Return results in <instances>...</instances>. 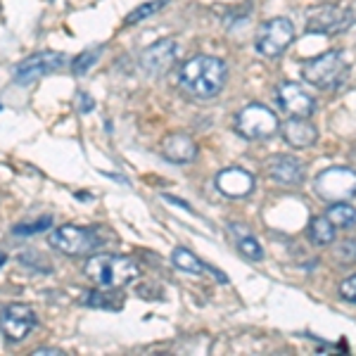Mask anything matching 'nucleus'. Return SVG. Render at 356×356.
<instances>
[{
    "instance_id": "obj_24",
    "label": "nucleus",
    "mask_w": 356,
    "mask_h": 356,
    "mask_svg": "<svg viewBox=\"0 0 356 356\" xmlns=\"http://www.w3.org/2000/svg\"><path fill=\"white\" fill-rule=\"evenodd\" d=\"M88 307H119L117 302L112 300V295H105V292H88L86 295V300H83Z\"/></svg>"
},
{
    "instance_id": "obj_4",
    "label": "nucleus",
    "mask_w": 356,
    "mask_h": 356,
    "mask_svg": "<svg viewBox=\"0 0 356 356\" xmlns=\"http://www.w3.org/2000/svg\"><path fill=\"white\" fill-rule=\"evenodd\" d=\"M50 247H55L57 252L69 257H86L93 254L97 247L102 245V240L97 238V233L93 228L86 226H72V223H65V226H57L48 238Z\"/></svg>"
},
{
    "instance_id": "obj_21",
    "label": "nucleus",
    "mask_w": 356,
    "mask_h": 356,
    "mask_svg": "<svg viewBox=\"0 0 356 356\" xmlns=\"http://www.w3.org/2000/svg\"><path fill=\"white\" fill-rule=\"evenodd\" d=\"M166 5H169V0H150V3L138 5L134 13L126 17V24H138V22H143V19H147V17L157 15L159 10L166 8Z\"/></svg>"
},
{
    "instance_id": "obj_30",
    "label": "nucleus",
    "mask_w": 356,
    "mask_h": 356,
    "mask_svg": "<svg viewBox=\"0 0 356 356\" xmlns=\"http://www.w3.org/2000/svg\"><path fill=\"white\" fill-rule=\"evenodd\" d=\"M352 159H354V162H356V150L352 152Z\"/></svg>"
},
{
    "instance_id": "obj_13",
    "label": "nucleus",
    "mask_w": 356,
    "mask_h": 356,
    "mask_svg": "<svg viewBox=\"0 0 356 356\" xmlns=\"http://www.w3.org/2000/svg\"><path fill=\"white\" fill-rule=\"evenodd\" d=\"M216 188L226 197H247L254 191V176L250 171L240 169V166H231V169H223L216 174Z\"/></svg>"
},
{
    "instance_id": "obj_26",
    "label": "nucleus",
    "mask_w": 356,
    "mask_h": 356,
    "mask_svg": "<svg viewBox=\"0 0 356 356\" xmlns=\"http://www.w3.org/2000/svg\"><path fill=\"white\" fill-rule=\"evenodd\" d=\"M337 257H342L344 261H356V240H347L337 247Z\"/></svg>"
},
{
    "instance_id": "obj_25",
    "label": "nucleus",
    "mask_w": 356,
    "mask_h": 356,
    "mask_svg": "<svg viewBox=\"0 0 356 356\" xmlns=\"http://www.w3.org/2000/svg\"><path fill=\"white\" fill-rule=\"evenodd\" d=\"M340 297H342V300H347V302H354V304H356V273L342 280V285H340Z\"/></svg>"
},
{
    "instance_id": "obj_1",
    "label": "nucleus",
    "mask_w": 356,
    "mask_h": 356,
    "mask_svg": "<svg viewBox=\"0 0 356 356\" xmlns=\"http://www.w3.org/2000/svg\"><path fill=\"white\" fill-rule=\"evenodd\" d=\"M228 79V67L221 57L195 55L178 72V83L188 95L197 100H211L223 90Z\"/></svg>"
},
{
    "instance_id": "obj_15",
    "label": "nucleus",
    "mask_w": 356,
    "mask_h": 356,
    "mask_svg": "<svg viewBox=\"0 0 356 356\" xmlns=\"http://www.w3.org/2000/svg\"><path fill=\"white\" fill-rule=\"evenodd\" d=\"M283 138H285L288 145L297 147V150H307V147L316 145V140H318V131H316V126L309 124V119L292 117L283 126Z\"/></svg>"
},
{
    "instance_id": "obj_6",
    "label": "nucleus",
    "mask_w": 356,
    "mask_h": 356,
    "mask_svg": "<svg viewBox=\"0 0 356 356\" xmlns=\"http://www.w3.org/2000/svg\"><path fill=\"white\" fill-rule=\"evenodd\" d=\"M295 41V26L285 17H273L259 26L254 36V48L261 57H280Z\"/></svg>"
},
{
    "instance_id": "obj_27",
    "label": "nucleus",
    "mask_w": 356,
    "mask_h": 356,
    "mask_svg": "<svg viewBox=\"0 0 356 356\" xmlns=\"http://www.w3.org/2000/svg\"><path fill=\"white\" fill-rule=\"evenodd\" d=\"M79 102H81V107H79V110H81L83 114H86V112H90V110L95 107V102L90 100L88 95H83V93H79Z\"/></svg>"
},
{
    "instance_id": "obj_18",
    "label": "nucleus",
    "mask_w": 356,
    "mask_h": 356,
    "mask_svg": "<svg viewBox=\"0 0 356 356\" xmlns=\"http://www.w3.org/2000/svg\"><path fill=\"white\" fill-rule=\"evenodd\" d=\"M309 238L314 245H330L335 240V226L328 221V216H314L309 223Z\"/></svg>"
},
{
    "instance_id": "obj_20",
    "label": "nucleus",
    "mask_w": 356,
    "mask_h": 356,
    "mask_svg": "<svg viewBox=\"0 0 356 356\" xmlns=\"http://www.w3.org/2000/svg\"><path fill=\"white\" fill-rule=\"evenodd\" d=\"M102 55V45H93V48H86L81 55H76V60H74V74L76 76H83V74H88L90 69L95 67V62L100 60Z\"/></svg>"
},
{
    "instance_id": "obj_22",
    "label": "nucleus",
    "mask_w": 356,
    "mask_h": 356,
    "mask_svg": "<svg viewBox=\"0 0 356 356\" xmlns=\"http://www.w3.org/2000/svg\"><path fill=\"white\" fill-rule=\"evenodd\" d=\"M50 226H53V219H50V216H41V219H36V221L17 223V226L13 228V233L22 235V238H29V235H36V233L48 231Z\"/></svg>"
},
{
    "instance_id": "obj_29",
    "label": "nucleus",
    "mask_w": 356,
    "mask_h": 356,
    "mask_svg": "<svg viewBox=\"0 0 356 356\" xmlns=\"http://www.w3.org/2000/svg\"><path fill=\"white\" fill-rule=\"evenodd\" d=\"M5 266V254H0V268Z\"/></svg>"
},
{
    "instance_id": "obj_12",
    "label": "nucleus",
    "mask_w": 356,
    "mask_h": 356,
    "mask_svg": "<svg viewBox=\"0 0 356 356\" xmlns=\"http://www.w3.org/2000/svg\"><path fill=\"white\" fill-rule=\"evenodd\" d=\"M278 105L283 107V112H288L290 117H302L309 119L316 110V100L302 86L297 83H280L278 86Z\"/></svg>"
},
{
    "instance_id": "obj_5",
    "label": "nucleus",
    "mask_w": 356,
    "mask_h": 356,
    "mask_svg": "<svg viewBox=\"0 0 356 356\" xmlns=\"http://www.w3.org/2000/svg\"><path fill=\"white\" fill-rule=\"evenodd\" d=\"M314 191L325 202H347L356 195V171L347 166H330L316 176Z\"/></svg>"
},
{
    "instance_id": "obj_9",
    "label": "nucleus",
    "mask_w": 356,
    "mask_h": 356,
    "mask_svg": "<svg viewBox=\"0 0 356 356\" xmlns=\"http://www.w3.org/2000/svg\"><path fill=\"white\" fill-rule=\"evenodd\" d=\"M67 57L55 50H41V53L22 60L15 69V81L17 83H33L38 79L48 76V74L57 72L60 67H65Z\"/></svg>"
},
{
    "instance_id": "obj_19",
    "label": "nucleus",
    "mask_w": 356,
    "mask_h": 356,
    "mask_svg": "<svg viewBox=\"0 0 356 356\" xmlns=\"http://www.w3.org/2000/svg\"><path fill=\"white\" fill-rule=\"evenodd\" d=\"M328 221L335 228H354L356 226V209L352 204H344V202H332L328 207Z\"/></svg>"
},
{
    "instance_id": "obj_17",
    "label": "nucleus",
    "mask_w": 356,
    "mask_h": 356,
    "mask_svg": "<svg viewBox=\"0 0 356 356\" xmlns=\"http://www.w3.org/2000/svg\"><path fill=\"white\" fill-rule=\"evenodd\" d=\"M171 264H174L176 268H181V271L193 273V275L209 271V266H207L202 259H197V257H195L191 250H186V247H176V250L171 252Z\"/></svg>"
},
{
    "instance_id": "obj_2",
    "label": "nucleus",
    "mask_w": 356,
    "mask_h": 356,
    "mask_svg": "<svg viewBox=\"0 0 356 356\" xmlns=\"http://www.w3.org/2000/svg\"><path fill=\"white\" fill-rule=\"evenodd\" d=\"M83 271L102 290H119L134 283L140 275V266L124 254H90Z\"/></svg>"
},
{
    "instance_id": "obj_28",
    "label": "nucleus",
    "mask_w": 356,
    "mask_h": 356,
    "mask_svg": "<svg viewBox=\"0 0 356 356\" xmlns=\"http://www.w3.org/2000/svg\"><path fill=\"white\" fill-rule=\"evenodd\" d=\"M33 354L36 356H62L60 349H36Z\"/></svg>"
},
{
    "instance_id": "obj_3",
    "label": "nucleus",
    "mask_w": 356,
    "mask_h": 356,
    "mask_svg": "<svg viewBox=\"0 0 356 356\" xmlns=\"http://www.w3.org/2000/svg\"><path fill=\"white\" fill-rule=\"evenodd\" d=\"M347 60L340 50H328L323 55H316L302 65V79L321 90H335L347 81Z\"/></svg>"
},
{
    "instance_id": "obj_10",
    "label": "nucleus",
    "mask_w": 356,
    "mask_h": 356,
    "mask_svg": "<svg viewBox=\"0 0 356 356\" xmlns=\"http://www.w3.org/2000/svg\"><path fill=\"white\" fill-rule=\"evenodd\" d=\"M38 316L29 304H8L0 314V330L10 342H22L36 328Z\"/></svg>"
},
{
    "instance_id": "obj_23",
    "label": "nucleus",
    "mask_w": 356,
    "mask_h": 356,
    "mask_svg": "<svg viewBox=\"0 0 356 356\" xmlns=\"http://www.w3.org/2000/svg\"><path fill=\"white\" fill-rule=\"evenodd\" d=\"M238 250L252 261H261L264 259L261 245L257 243V238H252V235H240V238H238Z\"/></svg>"
},
{
    "instance_id": "obj_11",
    "label": "nucleus",
    "mask_w": 356,
    "mask_h": 356,
    "mask_svg": "<svg viewBox=\"0 0 356 356\" xmlns=\"http://www.w3.org/2000/svg\"><path fill=\"white\" fill-rule=\"evenodd\" d=\"M178 60V43L174 38H162V41L147 45L140 55V67L145 69L147 76H164Z\"/></svg>"
},
{
    "instance_id": "obj_16",
    "label": "nucleus",
    "mask_w": 356,
    "mask_h": 356,
    "mask_svg": "<svg viewBox=\"0 0 356 356\" xmlns=\"http://www.w3.org/2000/svg\"><path fill=\"white\" fill-rule=\"evenodd\" d=\"M162 154L171 164H191L193 159L197 157V145H195L193 138H188L183 134H174L164 140Z\"/></svg>"
},
{
    "instance_id": "obj_7",
    "label": "nucleus",
    "mask_w": 356,
    "mask_h": 356,
    "mask_svg": "<svg viewBox=\"0 0 356 356\" xmlns=\"http://www.w3.org/2000/svg\"><path fill=\"white\" fill-rule=\"evenodd\" d=\"M278 117L266 105L252 102V105L243 107L235 117V131L247 140H261V138H271L278 131Z\"/></svg>"
},
{
    "instance_id": "obj_8",
    "label": "nucleus",
    "mask_w": 356,
    "mask_h": 356,
    "mask_svg": "<svg viewBox=\"0 0 356 356\" xmlns=\"http://www.w3.org/2000/svg\"><path fill=\"white\" fill-rule=\"evenodd\" d=\"M354 24V15L349 8L342 5H323L314 10L307 19V31L318 33V36H335V33L347 31Z\"/></svg>"
},
{
    "instance_id": "obj_14",
    "label": "nucleus",
    "mask_w": 356,
    "mask_h": 356,
    "mask_svg": "<svg viewBox=\"0 0 356 356\" xmlns=\"http://www.w3.org/2000/svg\"><path fill=\"white\" fill-rule=\"evenodd\" d=\"M268 174H271L273 181L280 183V186H302L307 171H304V166L297 157L275 154L271 162H268Z\"/></svg>"
}]
</instances>
